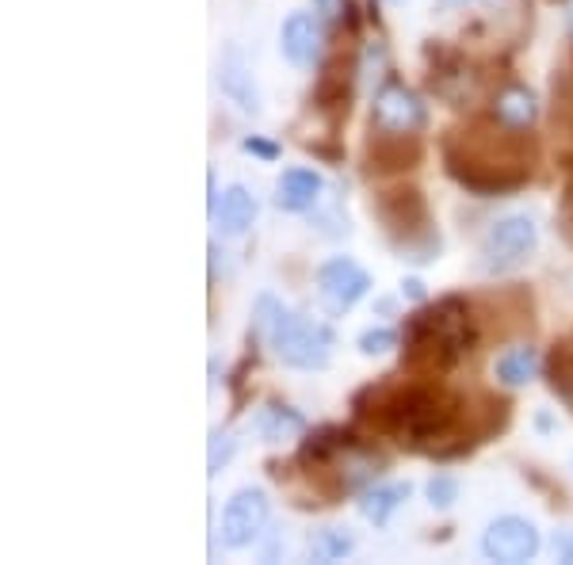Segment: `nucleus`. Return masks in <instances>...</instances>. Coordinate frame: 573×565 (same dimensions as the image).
<instances>
[{"mask_svg": "<svg viewBox=\"0 0 573 565\" xmlns=\"http://www.w3.org/2000/svg\"><path fill=\"white\" fill-rule=\"evenodd\" d=\"M356 421L371 424L375 432L394 435L398 447L417 451V455H440L451 443L448 458H463L478 447V432H466V421H474V409L466 406V398H459L455 390H448L443 383L432 378H409L406 386L390 383H371L352 398Z\"/></svg>", "mask_w": 573, "mask_h": 565, "instance_id": "f257e3e1", "label": "nucleus"}, {"mask_svg": "<svg viewBox=\"0 0 573 565\" xmlns=\"http://www.w3.org/2000/svg\"><path fill=\"white\" fill-rule=\"evenodd\" d=\"M440 157L443 173L463 191L478 199H502L531 180L539 145L531 139V131H513V126H502L489 115L443 134Z\"/></svg>", "mask_w": 573, "mask_h": 565, "instance_id": "f03ea898", "label": "nucleus"}, {"mask_svg": "<svg viewBox=\"0 0 573 565\" xmlns=\"http://www.w3.org/2000/svg\"><path fill=\"white\" fill-rule=\"evenodd\" d=\"M371 214L383 225V237L409 264H432L443 253V237L436 230L429 199L414 184H394L371 199Z\"/></svg>", "mask_w": 573, "mask_h": 565, "instance_id": "7ed1b4c3", "label": "nucleus"}, {"mask_svg": "<svg viewBox=\"0 0 573 565\" xmlns=\"http://www.w3.org/2000/svg\"><path fill=\"white\" fill-rule=\"evenodd\" d=\"M249 336H264L272 355L295 370H321L333 359V329L298 310H284L272 295H261L256 302Z\"/></svg>", "mask_w": 573, "mask_h": 565, "instance_id": "20e7f679", "label": "nucleus"}, {"mask_svg": "<svg viewBox=\"0 0 573 565\" xmlns=\"http://www.w3.org/2000/svg\"><path fill=\"white\" fill-rule=\"evenodd\" d=\"M459 359H466V355L459 352V344L448 336V329L436 321L432 302L417 306V310L401 321V375L440 383L443 375L455 370Z\"/></svg>", "mask_w": 573, "mask_h": 565, "instance_id": "39448f33", "label": "nucleus"}, {"mask_svg": "<svg viewBox=\"0 0 573 565\" xmlns=\"http://www.w3.org/2000/svg\"><path fill=\"white\" fill-rule=\"evenodd\" d=\"M539 245V225L531 214H505L502 222L489 225L478 248V268L486 276H508V272L524 268Z\"/></svg>", "mask_w": 573, "mask_h": 565, "instance_id": "423d86ee", "label": "nucleus"}, {"mask_svg": "<svg viewBox=\"0 0 573 565\" xmlns=\"http://www.w3.org/2000/svg\"><path fill=\"white\" fill-rule=\"evenodd\" d=\"M360 62L352 51H333L326 62H321L318 85H313V111L318 119L329 126V131H341V123L352 111V85H356Z\"/></svg>", "mask_w": 573, "mask_h": 565, "instance_id": "0eeeda50", "label": "nucleus"}, {"mask_svg": "<svg viewBox=\"0 0 573 565\" xmlns=\"http://www.w3.org/2000/svg\"><path fill=\"white\" fill-rule=\"evenodd\" d=\"M425 62H429V88L440 100H448L451 108H466L478 96L482 77L459 51L443 43H429L425 46Z\"/></svg>", "mask_w": 573, "mask_h": 565, "instance_id": "6e6552de", "label": "nucleus"}, {"mask_svg": "<svg viewBox=\"0 0 573 565\" xmlns=\"http://www.w3.org/2000/svg\"><path fill=\"white\" fill-rule=\"evenodd\" d=\"M425 160V142L421 134H394L371 126V139L363 145V173L375 180H390V176L414 173Z\"/></svg>", "mask_w": 573, "mask_h": 565, "instance_id": "1a4fd4ad", "label": "nucleus"}, {"mask_svg": "<svg viewBox=\"0 0 573 565\" xmlns=\"http://www.w3.org/2000/svg\"><path fill=\"white\" fill-rule=\"evenodd\" d=\"M425 123H429V111H425L421 96L401 85L398 77H386L375 92V103H371V126L394 134H421Z\"/></svg>", "mask_w": 573, "mask_h": 565, "instance_id": "9d476101", "label": "nucleus"}, {"mask_svg": "<svg viewBox=\"0 0 573 565\" xmlns=\"http://www.w3.org/2000/svg\"><path fill=\"white\" fill-rule=\"evenodd\" d=\"M367 290H371L367 268H360L352 256H333V261H326L318 268V298L333 318L349 313Z\"/></svg>", "mask_w": 573, "mask_h": 565, "instance_id": "9b49d317", "label": "nucleus"}, {"mask_svg": "<svg viewBox=\"0 0 573 565\" xmlns=\"http://www.w3.org/2000/svg\"><path fill=\"white\" fill-rule=\"evenodd\" d=\"M268 494L256 486L238 489L230 500H225L222 512V543L230 551H241V546H253L261 539V531L268 528Z\"/></svg>", "mask_w": 573, "mask_h": 565, "instance_id": "f8f14e48", "label": "nucleus"}, {"mask_svg": "<svg viewBox=\"0 0 573 565\" xmlns=\"http://www.w3.org/2000/svg\"><path fill=\"white\" fill-rule=\"evenodd\" d=\"M482 554L489 562H505V565H520L531 562L539 554V531L531 520H520V516H502L486 528L482 535Z\"/></svg>", "mask_w": 573, "mask_h": 565, "instance_id": "ddd939ff", "label": "nucleus"}, {"mask_svg": "<svg viewBox=\"0 0 573 565\" xmlns=\"http://www.w3.org/2000/svg\"><path fill=\"white\" fill-rule=\"evenodd\" d=\"M356 443H363L356 435V428L349 424H321L313 432H302V443L295 451V463L302 466L306 474H318L326 466H333L344 451H352Z\"/></svg>", "mask_w": 573, "mask_h": 565, "instance_id": "4468645a", "label": "nucleus"}, {"mask_svg": "<svg viewBox=\"0 0 573 565\" xmlns=\"http://www.w3.org/2000/svg\"><path fill=\"white\" fill-rule=\"evenodd\" d=\"M321 43H326V27L313 12H290L279 31V51L290 66L310 69L321 58Z\"/></svg>", "mask_w": 573, "mask_h": 565, "instance_id": "2eb2a0df", "label": "nucleus"}, {"mask_svg": "<svg viewBox=\"0 0 573 565\" xmlns=\"http://www.w3.org/2000/svg\"><path fill=\"white\" fill-rule=\"evenodd\" d=\"M218 85H222V96L230 103H238L241 111L256 115L261 111V92H256V80L253 69H249L245 54L241 51H225L222 54V66H218Z\"/></svg>", "mask_w": 573, "mask_h": 565, "instance_id": "dca6fc26", "label": "nucleus"}, {"mask_svg": "<svg viewBox=\"0 0 573 565\" xmlns=\"http://www.w3.org/2000/svg\"><path fill=\"white\" fill-rule=\"evenodd\" d=\"M489 115H494L502 126H513V131H531L539 119V100L531 88L508 80L505 88L494 92V100H489Z\"/></svg>", "mask_w": 573, "mask_h": 565, "instance_id": "f3484780", "label": "nucleus"}, {"mask_svg": "<svg viewBox=\"0 0 573 565\" xmlns=\"http://www.w3.org/2000/svg\"><path fill=\"white\" fill-rule=\"evenodd\" d=\"M321 188H326V184H321V176L313 173V168H287L276 184V207L290 214H302L318 203Z\"/></svg>", "mask_w": 573, "mask_h": 565, "instance_id": "a211bd4d", "label": "nucleus"}, {"mask_svg": "<svg viewBox=\"0 0 573 565\" xmlns=\"http://www.w3.org/2000/svg\"><path fill=\"white\" fill-rule=\"evenodd\" d=\"M214 225L225 233V237H241V233L253 225L256 218V199L253 191L245 188V184H230V188L222 191V199H218L214 207Z\"/></svg>", "mask_w": 573, "mask_h": 565, "instance_id": "6ab92c4d", "label": "nucleus"}, {"mask_svg": "<svg viewBox=\"0 0 573 565\" xmlns=\"http://www.w3.org/2000/svg\"><path fill=\"white\" fill-rule=\"evenodd\" d=\"M414 494V486L409 481H390V486H367L360 494V516L363 520H371L375 528H383V523H390V516L398 512L401 505Z\"/></svg>", "mask_w": 573, "mask_h": 565, "instance_id": "aec40b11", "label": "nucleus"}, {"mask_svg": "<svg viewBox=\"0 0 573 565\" xmlns=\"http://www.w3.org/2000/svg\"><path fill=\"white\" fill-rule=\"evenodd\" d=\"M539 367H543L539 352L531 348V344H520V348H508L505 355H497L494 378L502 386H508V390H520V386H528L531 378L539 375Z\"/></svg>", "mask_w": 573, "mask_h": 565, "instance_id": "412c9836", "label": "nucleus"}, {"mask_svg": "<svg viewBox=\"0 0 573 565\" xmlns=\"http://www.w3.org/2000/svg\"><path fill=\"white\" fill-rule=\"evenodd\" d=\"M256 432L264 435L268 443H284V440H295V435L306 432V421L298 409L284 406V401H268V406L256 413Z\"/></svg>", "mask_w": 573, "mask_h": 565, "instance_id": "4be33fe9", "label": "nucleus"}, {"mask_svg": "<svg viewBox=\"0 0 573 565\" xmlns=\"http://www.w3.org/2000/svg\"><path fill=\"white\" fill-rule=\"evenodd\" d=\"M543 370L551 394L573 413V344H554L551 355L543 359Z\"/></svg>", "mask_w": 573, "mask_h": 565, "instance_id": "5701e85b", "label": "nucleus"}, {"mask_svg": "<svg viewBox=\"0 0 573 565\" xmlns=\"http://www.w3.org/2000/svg\"><path fill=\"white\" fill-rule=\"evenodd\" d=\"M356 551V539L349 535L344 528H321L310 535V554L318 562H337V558H349Z\"/></svg>", "mask_w": 573, "mask_h": 565, "instance_id": "b1692460", "label": "nucleus"}, {"mask_svg": "<svg viewBox=\"0 0 573 565\" xmlns=\"http://www.w3.org/2000/svg\"><path fill=\"white\" fill-rule=\"evenodd\" d=\"M398 341H401V336L394 333V329L375 325V329H363L360 341H356V348H360L363 355H386L390 348H398Z\"/></svg>", "mask_w": 573, "mask_h": 565, "instance_id": "393cba45", "label": "nucleus"}, {"mask_svg": "<svg viewBox=\"0 0 573 565\" xmlns=\"http://www.w3.org/2000/svg\"><path fill=\"white\" fill-rule=\"evenodd\" d=\"M425 494H429L432 508H451L459 500V481L451 474H436L429 486H425Z\"/></svg>", "mask_w": 573, "mask_h": 565, "instance_id": "a878e982", "label": "nucleus"}, {"mask_svg": "<svg viewBox=\"0 0 573 565\" xmlns=\"http://www.w3.org/2000/svg\"><path fill=\"white\" fill-rule=\"evenodd\" d=\"M233 451H238V443H233V435L230 432H211V455H207V466H211V478L218 470H222L225 463L233 458Z\"/></svg>", "mask_w": 573, "mask_h": 565, "instance_id": "bb28decb", "label": "nucleus"}, {"mask_svg": "<svg viewBox=\"0 0 573 565\" xmlns=\"http://www.w3.org/2000/svg\"><path fill=\"white\" fill-rule=\"evenodd\" d=\"M337 15H341V23L349 27V35L360 38V27H363V20H360V0H337Z\"/></svg>", "mask_w": 573, "mask_h": 565, "instance_id": "cd10ccee", "label": "nucleus"}, {"mask_svg": "<svg viewBox=\"0 0 573 565\" xmlns=\"http://www.w3.org/2000/svg\"><path fill=\"white\" fill-rule=\"evenodd\" d=\"M241 149L253 153V157H261V160H276L279 157V145L268 142V139H256V134H253V139L241 142Z\"/></svg>", "mask_w": 573, "mask_h": 565, "instance_id": "c85d7f7f", "label": "nucleus"}, {"mask_svg": "<svg viewBox=\"0 0 573 565\" xmlns=\"http://www.w3.org/2000/svg\"><path fill=\"white\" fill-rule=\"evenodd\" d=\"M306 153L329 160V165H341V160H344V149H341V145H333V142H306Z\"/></svg>", "mask_w": 573, "mask_h": 565, "instance_id": "c756f323", "label": "nucleus"}, {"mask_svg": "<svg viewBox=\"0 0 573 565\" xmlns=\"http://www.w3.org/2000/svg\"><path fill=\"white\" fill-rule=\"evenodd\" d=\"M554 554H559L562 562L573 565V528H566V531H559V535H554Z\"/></svg>", "mask_w": 573, "mask_h": 565, "instance_id": "7c9ffc66", "label": "nucleus"}, {"mask_svg": "<svg viewBox=\"0 0 573 565\" xmlns=\"http://www.w3.org/2000/svg\"><path fill=\"white\" fill-rule=\"evenodd\" d=\"M214 207H218V180H214V168L207 173V211L214 214Z\"/></svg>", "mask_w": 573, "mask_h": 565, "instance_id": "2f4dec72", "label": "nucleus"}, {"mask_svg": "<svg viewBox=\"0 0 573 565\" xmlns=\"http://www.w3.org/2000/svg\"><path fill=\"white\" fill-rule=\"evenodd\" d=\"M401 295H409V298H417V302H421V298H425V282L421 279H406V282H401Z\"/></svg>", "mask_w": 573, "mask_h": 565, "instance_id": "473e14b6", "label": "nucleus"}, {"mask_svg": "<svg viewBox=\"0 0 573 565\" xmlns=\"http://www.w3.org/2000/svg\"><path fill=\"white\" fill-rule=\"evenodd\" d=\"M268 474H272L276 481H284V478H290V466L279 463V458H268Z\"/></svg>", "mask_w": 573, "mask_h": 565, "instance_id": "72a5a7b5", "label": "nucleus"}, {"mask_svg": "<svg viewBox=\"0 0 573 565\" xmlns=\"http://www.w3.org/2000/svg\"><path fill=\"white\" fill-rule=\"evenodd\" d=\"M570 35H573V4H570Z\"/></svg>", "mask_w": 573, "mask_h": 565, "instance_id": "f704fd0d", "label": "nucleus"}, {"mask_svg": "<svg viewBox=\"0 0 573 565\" xmlns=\"http://www.w3.org/2000/svg\"><path fill=\"white\" fill-rule=\"evenodd\" d=\"M443 4H466V0H443Z\"/></svg>", "mask_w": 573, "mask_h": 565, "instance_id": "c9c22d12", "label": "nucleus"}, {"mask_svg": "<svg viewBox=\"0 0 573 565\" xmlns=\"http://www.w3.org/2000/svg\"><path fill=\"white\" fill-rule=\"evenodd\" d=\"M390 4H401V0H390Z\"/></svg>", "mask_w": 573, "mask_h": 565, "instance_id": "e433bc0d", "label": "nucleus"}, {"mask_svg": "<svg viewBox=\"0 0 573 565\" xmlns=\"http://www.w3.org/2000/svg\"><path fill=\"white\" fill-rule=\"evenodd\" d=\"M551 4H559V0H551Z\"/></svg>", "mask_w": 573, "mask_h": 565, "instance_id": "4c0bfd02", "label": "nucleus"}]
</instances>
